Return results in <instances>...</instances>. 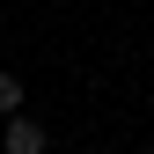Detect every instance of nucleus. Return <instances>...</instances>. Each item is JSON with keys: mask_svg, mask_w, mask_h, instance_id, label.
Here are the masks:
<instances>
[{"mask_svg": "<svg viewBox=\"0 0 154 154\" xmlns=\"http://www.w3.org/2000/svg\"><path fill=\"white\" fill-rule=\"evenodd\" d=\"M0 154H44V125L22 118V110H8V132H0Z\"/></svg>", "mask_w": 154, "mask_h": 154, "instance_id": "1", "label": "nucleus"}, {"mask_svg": "<svg viewBox=\"0 0 154 154\" xmlns=\"http://www.w3.org/2000/svg\"><path fill=\"white\" fill-rule=\"evenodd\" d=\"M0 110H22V81L15 73H0Z\"/></svg>", "mask_w": 154, "mask_h": 154, "instance_id": "2", "label": "nucleus"}]
</instances>
